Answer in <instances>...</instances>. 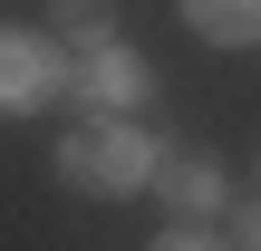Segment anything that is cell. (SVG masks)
Listing matches in <instances>:
<instances>
[{
	"label": "cell",
	"instance_id": "cell-1",
	"mask_svg": "<svg viewBox=\"0 0 261 251\" xmlns=\"http://www.w3.org/2000/svg\"><path fill=\"white\" fill-rule=\"evenodd\" d=\"M145 174H155V145H145L126 116H87V126L58 135V184H68V193L126 203V193H145Z\"/></svg>",
	"mask_w": 261,
	"mask_h": 251
},
{
	"label": "cell",
	"instance_id": "cell-2",
	"mask_svg": "<svg viewBox=\"0 0 261 251\" xmlns=\"http://www.w3.org/2000/svg\"><path fill=\"white\" fill-rule=\"evenodd\" d=\"M48 97H68V58L39 29H0V116H39Z\"/></svg>",
	"mask_w": 261,
	"mask_h": 251
},
{
	"label": "cell",
	"instance_id": "cell-3",
	"mask_svg": "<svg viewBox=\"0 0 261 251\" xmlns=\"http://www.w3.org/2000/svg\"><path fill=\"white\" fill-rule=\"evenodd\" d=\"M145 87H155V68H145L126 39H97V48H77V58H68V97H77V106H97V116L136 106Z\"/></svg>",
	"mask_w": 261,
	"mask_h": 251
},
{
	"label": "cell",
	"instance_id": "cell-4",
	"mask_svg": "<svg viewBox=\"0 0 261 251\" xmlns=\"http://www.w3.org/2000/svg\"><path fill=\"white\" fill-rule=\"evenodd\" d=\"M145 193H165L174 213H223V164L213 155H155V174H145Z\"/></svg>",
	"mask_w": 261,
	"mask_h": 251
},
{
	"label": "cell",
	"instance_id": "cell-5",
	"mask_svg": "<svg viewBox=\"0 0 261 251\" xmlns=\"http://www.w3.org/2000/svg\"><path fill=\"white\" fill-rule=\"evenodd\" d=\"M184 19H194L213 48H252L261 39V0H184Z\"/></svg>",
	"mask_w": 261,
	"mask_h": 251
},
{
	"label": "cell",
	"instance_id": "cell-6",
	"mask_svg": "<svg viewBox=\"0 0 261 251\" xmlns=\"http://www.w3.org/2000/svg\"><path fill=\"white\" fill-rule=\"evenodd\" d=\"M48 19H58V29H68L77 48H97V39L116 29V19H107V0H48Z\"/></svg>",
	"mask_w": 261,
	"mask_h": 251
},
{
	"label": "cell",
	"instance_id": "cell-7",
	"mask_svg": "<svg viewBox=\"0 0 261 251\" xmlns=\"http://www.w3.org/2000/svg\"><path fill=\"white\" fill-rule=\"evenodd\" d=\"M232 242H242V251H261V203H242V213H232Z\"/></svg>",
	"mask_w": 261,
	"mask_h": 251
},
{
	"label": "cell",
	"instance_id": "cell-8",
	"mask_svg": "<svg viewBox=\"0 0 261 251\" xmlns=\"http://www.w3.org/2000/svg\"><path fill=\"white\" fill-rule=\"evenodd\" d=\"M155 251H213V242H203V232H184V222H174V232H165V242H155Z\"/></svg>",
	"mask_w": 261,
	"mask_h": 251
}]
</instances>
